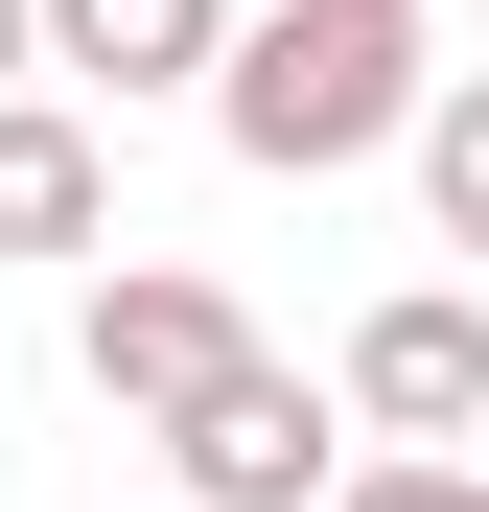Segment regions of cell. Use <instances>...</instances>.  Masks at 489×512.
Returning <instances> with one entry per match:
<instances>
[{
    "label": "cell",
    "mask_w": 489,
    "mask_h": 512,
    "mask_svg": "<svg viewBox=\"0 0 489 512\" xmlns=\"http://www.w3.org/2000/svg\"><path fill=\"white\" fill-rule=\"evenodd\" d=\"M420 24H373V0H257L210 70V140L233 163H280V187H326V163H373V140H420Z\"/></svg>",
    "instance_id": "1"
},
{
    "label": "cell",
    "mask_w": 489,
    "mask_h": 512,
    "mask_svg": "<svg viewBox=\"0 0 489 512\" xmlns=\"http://www.w3.org/2000/svg\"><path fill=\"white\" fill-rule=\"evenodd\" d=\"M163 466H187V512H326V489H350V419H326L280 350H233L187 419H163Z\"/></svg>",
    "instance_id": "2"
},
{
    "label": "cell",
    "mask_w": 489,
    "mask_h": 512,
    "mask_svg": "<svg viewBox=\"0 0 489 512\" xmlns=\"http://www.w3.org/2000/svg\"><path fill=\"white\" fill-rule=\"evenodd\" d=\"M233 350H257V326H233V280H187V256H117V280L70 303V373H94V396L140 419V443H163V419H187Z\"/></svg>",
    "instance_id": "3"
},
{
    "label": "cell",
    "mask_w": 489,
    "mask_h": 512,
    "mask_svg": "<svg viewBox=\"0 0 489 512\" xmlns=\"http://www.w3.org/2000/svg\"><path fill=\"white\" fill-rule=\"evenodd\" d=\"M350 419H373L396 466H466V443H489V303H443V280L373 303V326H350Z\"/></svg>",
    "instance_id": "4"
},
{
    "label": "cell",
    "mask_w": 489,
    "mask_h": 512,
    "mask_svg": "<svg viewBox=\"0 0 489 512\" xmlns=\"http://www.w3.org/2000/svg\"><path fill=\"white\" fill-rule=\"evenodd\" d=\"M47 70H94V94H210L233 70V0H24Z\"/></svg>",
    "instance_id": "5"
},
{
    "label": "cell",
    "mask_w": 489,
    "mask_h": 512,
    "mask_svg": "<svg viewBox=\"0 0 489 512\" xmlns=\"http://www.w3.org/2000/svg\"><path fill=\"white\" fill-rule=\"evenodd\" d=\"M94 233H117V140L0 94V256H94Z\"/></svg>",
    "instance_id": "6"
},
{
    "label": "cell",
    "mask_w": 489,
    "mask_h": 512,
    "mask_svg": "<svg viewBox=\"0 0 489 512\" xmlns=\"http://www.w3.org/2000/svg\"><path fill=\"white\" fill-rule=\"evenodd\" d=\"M420 187H443V256H489V70L420 94Z\"/></svg>",
    "instance_id": "7"
},
{
    "label": "cell",
    "mask_w": 489,
    "mask_h": 512,
    "mask_svg": "<svg viewBox=\"0 0 489 512\" xmlns=\"http://www.w3.org/2000/svg\"><path fill=\"white\" fill-rule=\"evenodd\" d=\"M326 512H489V466H350Z\"/></svg>",
    "instance_id": "8"
},
{
    "label": "cell",
    "mask_w": 489,
    "mask_h": 512,
    "mask_svg": "<svg viewBox=\"0 0 489 512\" xmlns=\"http://www.w3.org/2000/svg\"><path fill=\"white\" fill-rule=\"evenodd\" d=\"M24 70H47V24H24V0H0V94H24Z\"/></svg>",
    "instance_id": "9"
},
{
    "label": "cell",
    "mask_w": 489,
    "mask_h": 512,
    "mask_svg": "<svg viewBox=\"0 0 489 512\" xmlns=\"http://www.w3.org/2000/svg\"><path fill=\"white\" fill-rule=\"evenodd\" d=\"M373 24H420V0H373Z\"/></svg>",
    "instance_id": "10"
},
{
    "label": "cell",
    "mask_w": 489,
    "mask_h": 512,
    "mask_svg": "<svg viewBox=\"0 0 489 512\" xmlns=\"http://www.w3.org/2000/svg\"><path fill=\"white\" fill-rule=\"evenodd\" d=\"M466 466H489V443H466Z\"/></svg>",
    "instance_id": "11"
}]
</instances>
